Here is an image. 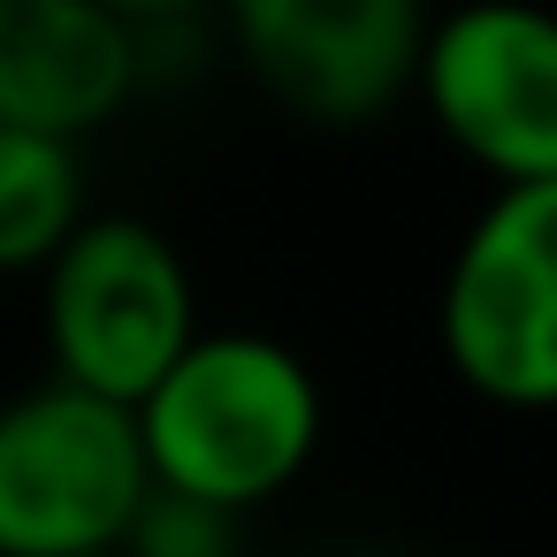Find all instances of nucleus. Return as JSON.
Here are the masks:
<instances>
[{
	"instance_id": "0eeeda50",
	"label": "nucleus",
	"mask_w": 557,
	"mask_h": 557,
	"mask_svg": "<svg viewBox=\"0 0 557 557\" xmlns=\"http://www.w3.org/2000/svg\"><path fill=\"white\" fill-rule=\"evenodd\" d=\"M138 92V24L100 0H0V123L92 138Z\"/></svg>"
},
{
	"instance_id": "f257e3e1",
	"label": "nucleus",
	"mask_w": 557,
	"mask_h": 557,
	"mask_svg": "<svg viewBox=\"0 0 557 557\" xmlns=\"http://www.w3.org/2000/svg\"><path fill=\"white\" fill-rule=\"evenodd\" d=\"M131 412L153 481L237 519L283 504L313 473L329 435L313 359L268 329H199Z\"/></svg>"
},
{
	"instance_id": "9b49d317",
	"label": "nucleus",
	"mask_w": 557,
	"mask_h": 557,
	"mask_svg": "<svg viewBox=\"0 0 557 557\" xmlns=\"http://www.w3.org/2000/svg\"><path fill=\"white\" fill-rule=\"evenodd\" d=\"M77 557H131V549H123V542H108V549H77Z\"/></svg>"
},
{
	"instance_id": "f8f14e48",
	"label": "nucleus",
	"mask_w": 557,
	"mask_h": 557,
	"mask_svg": "<svg viewBox=\"0 0 557 557\" xmlns=\"http://www.w3.org/2000/svg\"><path fill=\"white\" fill-rule=\"evenodd\" d=\"M245 557H252V549H245Z\"/></svg>"
},
{
	"instance_id": "20e7f679",
	"label": "nucleus",
	"mask_w": 557,
	"mask_h": 557,
	"mask_svg": "<svg viewBox=\"0 0 557 557\" xmlns=\"http://www.w3.org/2000/svg\"><path fill=\"white\" fill-rule=\"evenodd\" d=\"M153 488L138 412L62 374L0 397V557H77L131 534Z\"/></svg>"
},
{
	"instance_id": "6e6552de",
	"label": "nucleus",
	"mask_w": 557,
	"mask_h": 557,
	"mask_svg": "<svg viewBox=\"0 0 557 557\" xmlns=\"http://www.w3.org/2000/svg\"><path fill=\"white\" fill-rule=\"evenodd\" d=\"M85 222V169L70 138L0 123V275H39Z\"/></svg>"
},
{
	"instance_id": "9d476101",
	"label": "nucleus",
	"mask_w": 557,
	"mask_h": 557,
	"mask_svg": "<svg viewBox=\"0 0 557 557\" xmlns=\"http://www.w3.org/2000/svg\"><path fill=\"white\" fill-rule=\"evenodd\" d=\"M100 9H115L123 24H161V16H191V9H214V0H100Z\"/></svg>"
},
{
	"instance_id": "7ed1b4c3",
	"label": "nucleus",
	"mask_w": 557,
	"mask_h": 557,
	"mask_svg": "<svg viewBox=\"0 0 557 557\" xmlns=\"http://www.w3.org/2000/svg\"><path fill=\"white\" fill-rule=\"evenodd\" d=\"M199 329V283L146 214H85L77 237L39 268L47 374L115 405H138Z\"/></svg>"
},
{
	"instance_id": "423d86ee",
	"label": "nucleus",
	"mask_w": 557,
	"mask_h": 557,
	"mask_svg": "<svg viewBox=\"0 0 557 557\" xmlns=\"http://www.w3.org/2000/svg\"><path fill=\"white\" fill-rule=\"evenodd\" d=\"M245 70L306 123H374L420 85L428 0H222Z\"/></svg>"
},
{
	"instance_id": "f03ea898",
	"label": "nucleus",
	"mask_w": 557,
	"mask_h": 557,
	"mask_svg": "<svg viewBox=\"0 0 557 557\" xmlns=\"http://www.w3.org/2000/svg\"><path fill=\"white\" fill-rule=\"evenodd\" d=\"M435 344L488 412H557V176L496 184L450 245Z\"/></svg>"
},
{
	"instance_id": "39448f33",
	"label": "nucleus",
	"mask_w": 557,
	"mask_h": 557,
	"mask_svg": "<svg viewBox=\"0 0 557 557\" xmlns=\"http://www.w3.org/2000/svg\"><path fill=\"white\" fill-rule=\"evenodd\" d=\"M428 123L488 176H557V16L534 0H466L428 24L420 85Z\"/></svg>"
},
{
	"instance_id": "1a4fd4ad",
	"label": "nucleus",
	"mask_w": 557,
	"mask_h": 557,
	"mask_svg": "<svg viewBox=\"0 0 557 557\" xmlns=\"http://www.w3.org/2000/svg\"><path fill=\"white\" fill-rule=\"evenodd\" d=\"M131 557H245V519L207 504V496H184V488H146L131 534H123Z\"/></svg>"
}]
</instances>
